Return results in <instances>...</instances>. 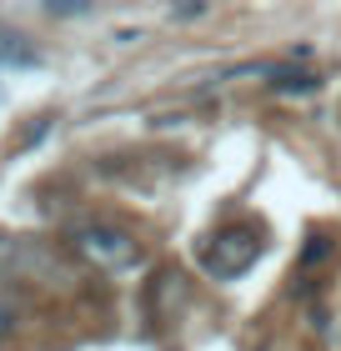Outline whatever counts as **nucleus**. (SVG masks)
I'll return each instance as SVG.
<instances>
[{"label": "nucleus", "mask_w": 341, "mask_h": 351, "mask_svg": "<svg viewBox=\"0 0 341 351\" xmlns=\"http://www.w3.org/2000/svg\"><path fill=\"white\" fill-rule=\"evenodd\" d=\"M10 331V306H0V337Z\"/></svg>", "instance_id": "obj_6"}, {"label": "nucleus", "mask_w": 341, "mask_h": 351, "mask_svg": "<svg viewBox=\"0 0 341 351\" xmlns=\"http://www.w3.org/2000/svg\"><path fill=\"white\" fill-rule=\"evenodd\" d=\"M327 251H331V246H327V241H321V236H316V241H311V246H306V251H301V261H306V266H311V261H321V256H327Z\"/></svg>", "instance_id": "obj_5"}, {"label": "nucleus", "mask_w": 341, "mask_h": 351, "mask_svg": "<svg viewBox=\"0 0 341 351\" xmlns=\"http://www.w3.org/2000/svg\"><path fill=\"white\" fill-rule=\"evenodd\" d=\"M256 256H261L256 231H221V236H211L206 251H201L206 271H216V276H241V271H246Z\"/></svg>", "instance_id": "obj_1"}, {"label": "nucleus", "mask_w": 341, "mask_h": 351, "mask_svg": "<svg viewBox=\"0 0 341 351\" xmlns=\"http://www.w3.org/2000/svg\"><path fill=\"white\" fill-rule=\"evenodd\" d=\"M75 251H80L86 261L106 266V271L136 261V241H131L126 231H116V226H80V231H75Z\"/></svg>", "instance_id": "obj_2"}, {"label": "nucleus", "mask_w": 341, "mask_h": 351, "mask_svg": "<svg viewBox=\"0 0 341 351\" xmlns=\"http://www.w3.org/2000/svg\"><path fill=\"white\" fill-rule=\"evenodd\" d=\"M271 86H276V90H291V95H296V90H316L321 81H316L311 71H276V75H271Z\"/></svg>", "instance_id": "obj_3"}, {"label": "nucleus", "mask_w": 341, "mask_h": 351, "mask_svg": "<svg viewBox=\"0 0 341 351\" xmlns=\"http://www.w3.org/2000/svg\"><path fill=\"white\" fill-rule=\"evenodd\" d=\"M0 51H5L10 60H36V51H30V45H21L15 36H0Z\"/></svg>", "instance_id": "obj_4"}]
</instances>
